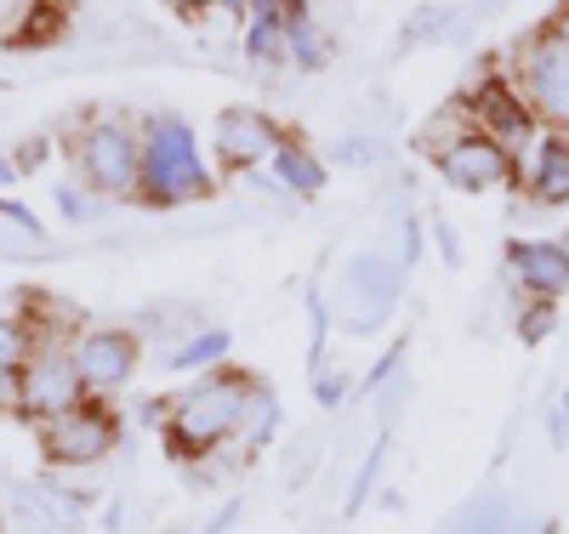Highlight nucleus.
<instances>
[{
  "instance_id": "nucleus-1",
  "label": "nucleus",
  "mask_w": 569,
  "mask_h": 534,
  "mask_svg": "<svg viewBox=\"0 0 569 534\" xmlns=\"http://www.w3.org/2000/svg\"><path fill=\"white\" fill-rule=\"evenodd\" d=\"M257 393H262V386H257L246 370H222V364L206 370L194 386H188V393L171 399V415H166V444H171V455H177V461H200V455H211L217 444L240 439V426H246Z\"/></svg>"
},
{
  "instance_id": "nucleus-2",
  "label": "nucleus",
  "mask_w": 569,
  "mask_h": 534,
  "mask_svg": "<svg viewBox=\"0 0 569 534\" xmlns=\"http://www.w3.org/2000/svg\"><path fill=\"white\" fill-rule=\"evenodd\" d=\"M211 193V171L206 154L194 142V125H182L177 114H154L142 125V182H137V200L142 205H194Z\"/></svg>"
},
{
  "instance_id": "nucleus-3",
  "label": "nucleus",
  "mask_w": 569,
  "mask_h": 534,
  "mask_svg": "<svg viewBox=\"0 0 569 534\" xmlns=\"http://www.w3.org/2000/svg\"><path fill=\"white\" fill-rule=\"evenodd\" d=\"M74 182L98 200H137V182H142V125H131L126 114H91L74 142Z\"/></svg>"
},
{
  "instance_id": "nucleus-4",
  "label": "nucleus",
  "mask_w": 569,
  "mask_h": 534,
  "mask_svg": "<svg viewBox=\"0 0 569 534\" xmlns=\"http://www.w3.org/2000/svg\"><path fill=\"white\" fill-rule=\"evenodd\" d=\"M507 74H512L518 91H525V103L536 109L541 131H563L569 137V40L552 23L512 46V69Z\"/></svg>"
},
{
  "instance_id": "nucleus-5",
  "label": "nucleus",
  "mask_w": 569,
  "mask_h": 534,
  "mask_svg": "<svg viewBox=\"0 0 569 534\" xmlns=\"http://www.w3.org/2000/svg\"><path fill=\"white\" fill-rule=\"evenodd\" d=\"M34 432H40L46 461L63 466V472L98 466V461H109V455H114V444H120V421H114V410H109L103 399H86V404H74L69 415L40 421Z\"/></svg>"
},
{
  "instance_id": "nucleus-6",
  "label": "nucleus",
  "mask_w": 569,
  "mask_h": 534,
  "mask_svg": "<svg viewBox=\"0 0 569 534\" xmlns=\"http://www.w3.org/2000/svg\"><path fill=\"white\" fill-rule=\"evenodd\" d=\"M461 97H467V109H472V125H479L490 142H501L512 160L541 137V120L525 103V91L512 85V74H485L479 85H467Z\"/></svg>"
},
{
  "instance_id": "nucleus-7",
  "label": "nucleus",
  "mask_w": 569,
  "mask_h": 534,
  "mask_svg": "<svg viewBox=\"0 0 569 534\" xmlns=\"http://www.w3.org/2000/svg\"><path fill=\"white\" fill-rule=\"evenodd\" d=\"M86 399L91 393H86L69 347H34V359L18 370V415H29L34 426L52 421V415H69Z\"/></svg>"
},
{
  "instance_id": "nucleus-8",
  "label": "nucleus",
  "mask_w": 569,
  "mask_h": 534,
  "mask_svg": "<svg viewBox=\"0 0 569 534\" xmlns=\"http://www.w3.org/2000/svg\"><path fill=\"white\" fill-rule=\"evenodd\" d=\"M69 353H74V370H80V381H86V393L91 399H114L120 386L137 375V335L131 330H120V324H91V330H80L74 342H69Z\"/></svg>"
},
{
  "instance_id": "nucleus-9",
  "label": "nucleus",
  "mask_w": 569,
  "mask_h": 534,
  "mask_svg": "<svg viewBox=\"0 0 569 534\" xmlns=\"http://www.w3.org/2000/svg\"><path fill=\"white\" fill-rule=\"evenodd\" d=\"M279 142H284V131H279V120H268L262 109H222L217 114V125H211V154H217V165L222 171H262L273 154H279Z\"/></svg>"
},
{
  "instance_id": "nucleus-10",
  "label": "nucleus",
  "mask_w": 569,
  "mask_h": 534,
  "mask_svg": "<svg viewBox=\"0 0 569 534\" xmlns=\"http://www.w3.org/2000/svg\"><path fill=\"white\" fill-rule=\"evenodd\" d=\"M433 165H439V177H445L450 188H461V193H496V188H507V182L518 177V160L501 149V142H490L485 131L456 137L450 149L433 154Z\"/></svg>"
},
{
  "instance_id": "nucleus-11",
  "label": "nucleus",
  "mask_w": 569,
  "mask_h": 534,
  "mask_svg": "<svg viewBox=\"0 0 569 534\" xmlns=\"http://www.w3.org/2000/svg\"><path fill=\"white\" fill-rule=\"evenodd\" d=\"M399 284H405V262H393V256H382V251H370V256H353L348 262V273H342V290H348V302L353 308H365L348 330H376L388 313H393V302H399Z\"/></svg>"
},
{
  "instance_id": "nucleus-12",
  "label": "nucleus",
  "mask_w": 569,
  "mask_h": 534,
  "mask_svg": "<svg viewBox=\"0 0 569 534\" xmlns=\"http://www.w3.org/2000/svg\"><path fill=\"white\" fill-rule=\"evenodd\" d=\"M507 273L518 279V290H530L536 302H552V296L569 290V251L558 245V239H512Z\"/></svg>"
},
{
  "instance_id": "nucleus-13",
  "label": "nucleus",
  "mask_w": 569,
  "mask_h": 534,
  "mask_svg": "<svg viewBox=\"0 0 569 534\" xmlns=\"http://www.w3.org/2000/svg\"><path fill=\"white\" fill-rule=\"evenodd\" d=\"M302 12H308V0H246V23H240L246 58L262 69L284 63V34H291V23Z\"/></svg>"
},
{
  "instance_id": "nucleus-14",
  "label": "nucleus",
  "mask_w": 569,
  "mask_h": 534,
  "mask_svg": "<svg viewBox=\"0 0 569 534\" xmlns=\"http://www.w3.org/2000/svg\"><path fill=\"white\" fill-rule=\"evenodd\" d=\"M518 177L536 205H569V137L541 131L525 154H518Z\"/></svg>"
},
{
  "instance_id": "nucleus-15",
  "label": "nucleus",
  "mask_w": 569,
  "mask_h": 534,
  "mask_svg": "<svg viewBox=\"0 0 569 534\" xmlns=\"http://www.w3.org/2000/svg\"><path fill=\"white\" fill-rule=\"evenodd\" d=\"M268 165H273V182L291 193V200H313V193L325 188V160L308 149L302 137H284L279 154H273Z\"/></svg>"
},
{
  "instance_id": "nucleus-16",
  "label": "nucleus",
  "mask_w": 569,
  "mask_h": 534,
  "mask_svg": "<svg viewBox=\"0 0 569 534\" xmlns=\"http://www.w3.org/2000/svg\"><path fill=\"white\" fill-rule=\"evenodd\" d=\"M445 534H536L530 517H512V506L501 495H485V501H472Z\"/></svg>"
},
{
  "instance_id": "nucleus-17",
  "label": "nucleus",
  "mask_w": 569,
  "mask_h": 534,
  "mask_svg": "<svg viewBox=\"0 0 569 534\" xmlns=\"http://www.w3.org/2000/svg\"><path fill=\"white\" fill-rule=\"evenodd\" d=\"M284 63H297V69H325L330 63V29L313 18V7L291 23V34H284Z\"/></svg>"
},
{
  "instance_id": "nucleus-18",
  "label": "nucleus",
  "mask_w": 569,
  "mask_h": 534,
  "mask_svg": "<svg viewBox=\"0 0 569 534\" xmlns=\"http://www.w3.org/2000/svg\"><path fill=\"white\" fill-rule=\"evenodd\" d=\"M228 347H233L228 330H200V335H188V342H182L166 364H171V370H217V364L228 359Z\"/></svg>"
},
{
  "instance_id": "nucleus-19",
  "label": "nucleus",
  "mask_w": 569,
  "mask_h": 534,
  "mask_svg": "<svg viewBox=\"0 0 569 534\" xmlns=\"http://www.w3.org/2000/svg\"><path fill=\"white\" fill-rule=\"evenodd\" d=\"M18 308H23V296H18ZM0 313V370H23L29 359H34V324L23 319V313Z\"/></svg>"
},
{
  "instance_id": "nucleus-20",
  "label": "nucleus",
  "mask_w": 569,
  "mask_h": 534,
  "mask_svg": "<svg viewBox=\"0 0 569 534\" xmlns=\"http://www.w3.org/2000/svg\"><path fill=\"white\" fill-rule=\"evenodd\" d=\"M467 131H479L472 125V109H467V97H450V103L427 120V131H421V149L427 154H439V149H450L456 137H467Z\"/></svg>"
},
{
  "instance_id": "nucleus-21",
  "label": "nucleus",
  "mask_w": 569,
  "mask_h": 534,
  "mask_svg": "<svg viewBox=\"0 0 569 534\" xmlns=\"http://www.w3.org/2000/svg\"><path fill=\"white\" fill-rule=\"evenodd\" d=\"M58 34H69V12L58 7V0H34V12L23 18V29L7 46H52Z\"/></svg>"
},
{
  "instance_id": "nucleus-22",
  "label": "nucleus",
  "mask_w": 569,
  "mask_h": 534,
  "mask_svg": "<svg viewBox=\"0 0 569 534\" xmlns=\"http://www.w3.org/2000/svg\"><path fill=\"white\" fill-rule=\"evenodd\" d=\"M456 23V12L450 7H421V12H410V23H405V46H427V40H445V29Z\"/></svg>"
},
{
  "instance_id": "nucleus-23",
  "label": "nucleus",
  "mask_w": 569,
  "mask_h": 534,
  "mask_svg": "<svg viewBox=\"0 0 569 534\" xmlns=\"http://www.w3.org/2000/svg\"><path fill=\"white\" fill-rule=\"evenodd\" d=\"M273 426H279V410H273L268 393H257V404H251V415H246V426H240V444H246V450H262V444L273 439Z\"/></svg>"
},
{
  "instance_id": "nucleus-24",
  "label": "nucleus",
  "mask_w": 569,
  "mask_h": 534,
  "mask_svg": "<svg viewBox=\"0 0 569 534\" xmlns=\"http://www.w3.org/2000/svg\"><path fill=\"white\" fill-rule=\"evenodd\" d=\"M52 200H58V211H63L69 222H91V216H98V205H91V193H86L80 182H58Z\"/></svg>"
},
{
  "instance_id": "nucleus-25",
  "label": "nucleus",
  "mask_w": 569,
  "mask_h": 534,
  "mask_svg": "<svg viewBox=\"0 0 569 534\" xmlns=\"http://www.w3.org/2000/svg\"><path fill=\"white\" fill-rule=\"evenodd\" d=\"M0 222H7L12 233H23L29 245H40V222H34V211H29V205H12V200H7V205H0Z\"/></svg>"
},
{
  "instance_id": "nucleus-26",
  "label": "nucleus",
  "mask_w": 569,
  "mask_h": 534,
  "mask_svg": "<svg viewBox=\"0 0 569 534\" xmlns=\"http://www.w3.org/2000/svg\"><path fill=\"white\" fill-rule=\"evenodd\" d=\"M382 450H388V439L370 450V461L359 466V483H353V495H348V512H359L365 506V495H370V483H376V466H382Z\"/></svg>"
},
{
  "instance_id": "nucleus-27",
  "label": "nucleus",
  "mask_w": 569,
  "mask_h": 534,
  "mask_svg": "<svg viewBox=\"0 0 569 534\" xmlns=\"http://www.w3.org/2000/svg\"><path fill=\"white\" fill-rule=\"evenodd\" d=\"M518 330H525V342H541V335L552 330V302H536V308H525Z\"/></svg>"
},
{
  "instance_id": "nucleus-28",
  "label": "nucleus",
  "mask_w": 569,
  "mask_h": 534,
  "mask_svg": "<svg viewBox=\"0 0 569 534\" xmlns=\"http://www.w3.org/2000/svg\"><path fill=\"white\" fill-rule=\"evenodd\" d=\"M29 12H34V0H0V40H12Z\"/></svg>"
},
{
  "instance_id": "nucleus-29",
  "label": "nucleus",
  "mask_w": 569,
  "mask_h": 534,
  "mask_svg": "<svg viewBox=\"0 0 569 534\" xmlns=\"http://www.w3.org/2000/svg\"><path fill=\"white\" fill-rule=\"evenodd\" d=\"M348 399V375H330V370H319V404L325 410H337Z\"/></svg>"
},
{
  "instance_id": "nucleus-30",
  "label": "nucleus",
  "mask_w": 569,
  "mask_h": 534,
  "mask_svg": "<svg viewBox=\"0 0 569 534\" xmlns=\"http://www.w3.org/2000/svg\"><path fill=\"white\" fill-rule=\"evenodd\" d=\"M337 160H342V165H370L376 149H370L365 137H348V142H337Z\"/></svg>"
},
{
  "instance_id": "nucleus-31",
  "label": "nucleus",
  "mask_w": 569,
  "mask_h": 534,
  "mask_svg": "<svg viewBox=\"0 0 569 534\" xmlns=\"http://www.w3.org/2000/svg\"><path fill=\"white\" fill-rule=\"evenodd\" d=\"M0 415H18V370H0Z\"/></svg>"
},
{
  "instance_id": "nucleus-32",
  "label": "nucleus",
  "mask_w": 569,
  "mask_h": 534,
  "mask_svg": "<svg viewBox=\"0 0 569 534\" xmlns=\"http://www.w3.org/2000/svg\"><path fill=\"white\" fill-rule=\"evenodd\" d=\"M433 239H439V251H445V262L456 268V262H461V245H456V228H450V222H433Z\"/></svg>"
},
{
  "instance_id": "nucleus-33",
  "label": "nucleus",
  "mask_w": 569,
  "mask_h": 534,
  "mask_svg": "<svg viewBox=\"0 0 569 534\" xmlns=\"http://www.w3.org/2000/svg\"><path fill=\"white\" fill-rule=\"evenodd\" d=\"M29 251V239L23 233H12L7 222H0V262H12V256H23Z\"/></svg>"
},
{
  "instance_id": "nucleus-34",
  "label": "nucleus",
  "mask_w": 569,
  "mask_h": 534,
  "mask_svg": "<svg viewBox=\"0 0 569 534\" xmlns=\"http://www.w3.org/2000/svg\"><path fill=\"white\" fill-rule=\"evenodd\" d=\"M12 160H18V171H29V165H40V160H46V137H29V142H23V149L12 154Z\"/></svg>"
},
{
  "instance_id": "nucleus-35",
  "label": "nucleus",
  "mask_w": 569,
  "mask_h": 534,
  "mask_svg": "<svg viewBox=\"0 0 569 534\" xmlns=\"http://www.w3.org/2000/svg\"><path fill=\"white\" fill-rule=\"evenodd\" d=\"M233 517H240V501H228V506L206 523V534H228V528H233Z\"/></svg>"
},
{
  "instance_id": "nucleus-36",
  "label": "nucleus",
  "mask_w": 569,
  "mask_h": 534,
  "mask_svg": "<svg viewBox=\"0 0 569 534\" xmlns=\"http://www.w3.org/2000/svg\"><path fill=\"white\" fill-rule=\"evenodd\" d=\"M12 182H18V160H12V154H0V193H7Z\"/></svg>"
},
{
  "instance_id": "nucleus-37",
  "label": "nucleus",
  "mask_w": 569,
  "mask_h": 534,
  "mask_svg": "<svg viewBox=\"0 0 569 534\" xmlns=\"http://www.w3.org/2000/svg\"><path fill=\"white\" fill-rule=\"evenodd\" d=\"M171 7H177L182 18H194V12H206V7H211V0H171Z\"/></svg>"
},
{
  "instance_id": "nucleus-38",
  "label": "nucleus",
  "mask_w": 569,
  "mask_h": 534,
  "mask_svg": "<svg viewBox=\"0 0 569 534\" xmlns=\"http://www.w3.org/2000/svg\"><path fill=\"white\" fill-rule=\"evenodd\" d=\"M552 29H558V34L569 40V0H563V7H558V18H552Z\"/></svg>"
},
{
  "instance_id": "nucleus-39",
  "label": "nucleus",
  "mask_w": 569,
  "mask_h": 534,
  "mask_svg": "<svg viewBox=\"0 0 569 534\" xmlns=\"http://www.w3.org/2000/svg\"><path fill=\"white\" fill-rule=\"evenodd\" d=\"M558 245H563V251H569V233H563V239H558Z\"/></svg>"
},
{
  "instance_id": "nucleus-40",
  "label": "nucleus",
  "mask_w": 569,
  "mask_h": 534,
  "mask_svg": "<svg viewBox=\"0 0 569 534\" xmlns=\"http://www.w3.org/2000/svg\"><path fill=\"white\" fill-rule=\"evenodd\" d=\"M0 313H12V308H0Z\"/></svg>"
}]
</instances>
